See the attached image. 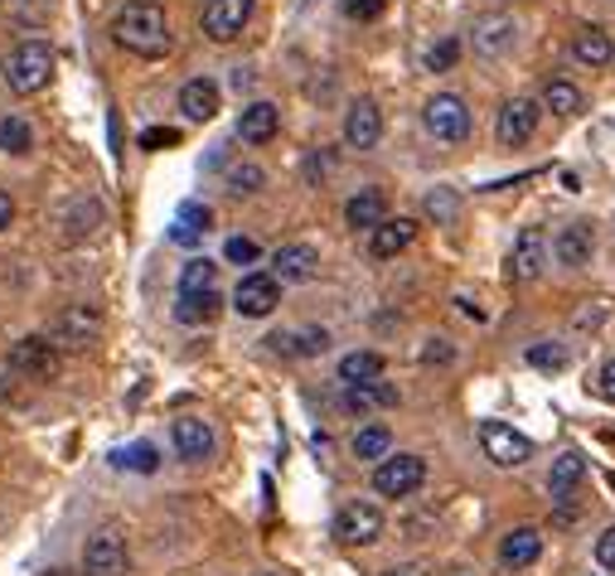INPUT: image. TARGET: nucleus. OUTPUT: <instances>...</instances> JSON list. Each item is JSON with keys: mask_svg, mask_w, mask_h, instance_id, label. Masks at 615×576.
I'll return each mask as SVG.
<instances>
[{"mask_svg": "<svg viewBox=\"0 0 615 576\" xmlns=\"http://www.w3.org/2000/svg\"><path fill=\"white\" fill-rule=\"evenodd\" d=\"M112 39L137 59H165L170 53V20L155 0H131L112 16Z\"/></svg>", "mask_w": 615, "mask_h": 576, "instance_id": "f257e3e1", "label": "nucleus"}, {"mask_svg": "<svg viewBox=\"0 0 615 576\" xmlns=\"http://www.w3.org/2000/svg\"><path fill=\"white\" fill-rule=\"evenodd\" d=\"M49 73H53V49L44 39H24V44L10 49L6 59V83L10 92H20V98H34L39 88H49Z\"/></svg>", "mask_w": 615, "mask_h": 576, "instance_id": "f03ea898", "label": "nucleus"}, {"mask_svg": "<svg viewBox=\"0 0 615 576\" xmlns=\"http://www.w3.org/2000/svg\"><path fill=\"white\" fill-rule=\"evenodd\" d=\"M422 127L432 131L436 141L456 145L471 137V107H465V98H456V92H436V98L422 107Z\"/></svg>", "mask_w": 615, "mask_h": 576, "instance_id": "7ed1b4c3", "label": "nucleus"}, {"mask_svg": "<svg viewBox=\"0 0 615 576\" xmlns=\"http://www.w3.org/2000/svg\"><path fill=\"white\" fill-rule=\"evenodd\" d=\"M422 485H426L422 455H387V461H379V471H373V489H379L383 499H407V494H417Z\"/></svg>", "mask_w": 615, "mask_h": 576, "instance_id": "20e7f679", "label": "nucleus"}, {"mask_svg": "<svg viewBox=\"0 0 615 576\" xmlns=\"http://www.w3.org/2000/svg\"><path fill=\"white\" fill-rule=\"evenodd\" d=\"M480 446H485V455L494 465H504V471L533 461V441L524 432H514L510 422H480Z\"/></svg>", "mask_w": 615, "mask_h": 576, "instance_id": "39448f33", "label": "nucleus"}, {"mask_svg": "<svg viewBox=\"0 0 615 576\" xmlns=\"http://www.w3.org/2000/svg\"><path fill=\"white\" fill-rule=\"evenodd\" d=\"M334 538L350 543V547H373V543L383 538V514H379V504H364V499L344 504L340 514H334Z\"/></svg>", "mask_w": 615, "mask_h": 576, "instance_id": "423d86ee", "label": "nucleus"}, {"mask_svg": "<svg viewBox=\"0 0 615 576\" xmlns=\"http://www.w3.org/2000/svg\"><path fill=\"white\" fill-rule=\"evenodd\" d=\"M276 305H282V281H276L272 272H248L243 281H238V291H233V311L238 315L262 320V315H272Z\"/></svg>", "mask_w": 615, "mask_h": 576, "instance_id": "0eeeda50", "label": "nucleus"}, {"mask_svg": "<svg viewBox=\"0 0 615 576\" xmlns=\"http://www.w3.org/2000/svg\"><path fill=\"white\" fill-rule=\"evenodd\" d=\"M252 6H258V0H204V34L213 44H233V39L248 30Z\"/></svg>", "mask_w": 615, "mask_h": 576, "instance_id": "6e6552de", "label": "nucleus"}, {"mask_svg": "<svg viewBox=\"0 0 615 576\" xmlns=\"http://www.w3.org/2000/svg\"><path fill=\"white\" fill-rule=\"evenodd\" d=\"M533 131H538V102L533 98H510L494 117V137L500 145H528Z\"/></svg>", "mask_w": 615, "mask_h": 576, "instance_id": "1a4fd4ad", "label": "nucleus"}, {"mask_svg": "<svg viewBox=\"0 0 615 576\" xmlns=\"http://www.w3.org/2000/svg\"><path fill=\"white\" fill-rule=\"evenodd\" d=\"M98 330H102L98 305H69V311L53 320V344L59 350H88L98 340Z\"/></svg>", "mask_w": 615, "mask_h": 576, "instance_id": "9d476101", "label": "nucleus"}, {"mask_svg": "<svg viewBox=\"0 0 615 576\" xmlns=\"http://www.w3.org/2000/svg\"><path fill=\"white\" fill-rule=\"evenodd\" d=\"M53 368H59V350L44 340V334H30V340H20L16 350H10V373H24V378H53Z\"/></svg>", "mask_w": 615, "mask_h": 576, "instance_id": "9b49d317", "label": "nucleus"}, {"mask_svg": "<svg viewBox=\"0 0 615 576\" xmlns=\"http://www.w3.org/2000/svg\"><path fill=\"white\" fill-rule=\"evenodd\" d=\"M471 44L480 59H504L514 44H518V24L514 16H480L475 30H471Z\"/></svg>", "mask_w": 615, "mask_h": 576, "instance_id": "f8f14e48", "label": "nucleus"}, {"mask_svg": "<svg viewBox=\"0 0 615 576\" xmlns=\"http://www.w3.org/2000/svg\"><path fill=\"white\" fill-rule=\"evenodd\" d=\"M383 137V112H379V102H369V98H359L350 112H344V145L350 151H373Z\"/></svg>", "mask_w": 615, "mask_h": 576, "instance_id": "ddd939ff", "label": "nucleus"}, {"mask_svg": "<svg viewBox=\"0 0 615 576\" xmlns=\"http://www.w3.org/2000/svg\"><path fill=\"white\" fill-rule=\"evenodd\" d=\"M83 576H127V543L117 533H98L83 547Z\"/></svg>", "mask_w": 615, "mask_h": 576, "instance_id": "4468645a", "label": "nucleus"}, {"mask_svg": "<svg viewBox=\"0 0 615 576\" xmlns=\"http://www.w3.org/2000/svg\"><path fill=\"white\" fill-rule=\"evenodd\" d=\"M315 272H320V252L311 243L276 247V257H272V276L276 281H286V286H301V281H311Z\"/></svg>", "mask_w": 615, "mask_h": 576, "instance_id": "2eb2a0df", "label": "nucleus"}, {"mask_svg": "<svg viewBox=\"0 0 615 576\" xmlns=\"http://www.w3.org/2000/svg\"><path fill=\"white\" fill-rule=\"evenodd\" d=\"M592 252H596L592 223H567L563 233L553 238V257H557V266H586V262H592Z\"/></svg>", "mask_w": 615, "mask_h": 576, "instance_id": "dca6fc26", "label": "nucleus"}, {"mask_svg": "<svg viewBox=\"0 0 615 576\" xmlns=\"http://www.w3.org/2000/svg\"><path fill=\"white\" fill-rule=\"evenodd\" d=\"M543 252H547V238H543V228H524L518 233V243L510 252V276L514 281H533L543 272Z\"/></svg>", "mask_w": 615, "mask_h": 576, "instance_id": "f3484780", "label": "nucleus"}, {"mask_svg": "<svg viewBox=\"0 0 615 576\" xmlns=\"http://www.w3.org/2000/svg\"><path fill=\"white\" fill-rule=\"evenodd\" d=\"M175 451H180V461L204 465L209 455H213V432H209V422H204V417H180V422H175Z\"/></svg>", "mask_w": 615, "mask_h": 576, "instance_id": "a211bd4d", "label": "nucleus"}, {"mask_svg": "<svg viewBox=\"0 0 615 576\" xmlns=\"http://www.w3.org/2000/svg\"><path fill=\"white\" fill-rule=\"evenodd\" d=\"M538 557H543V533L538 528H510V533H504V543H500V562H504V567L524 572Z\"/></svg>", "mask_w": 615, "mask_h": 576, "instance_id": "6ab92c4d", "label": "nucleus"}, {"mask_svg": "<svg viewBox=\"0 0 615 576\" xmlns=\"http://www.w3.org/2000/svg\"><path fill=\"white\" fill-rule=\"evenodd\" d=\"M276 131H282V112H276L272 102H252V107H243V117H238V137L248 145H266Z\"/></svg>", "mask_w": 615, "mask_h": 576, "instance_id": "aec40b11", "label": "nucleus"}, {"mask_svg": "<svg viewBox=\"0 0 615 576\" xmlns=\"http://www.w3.org/2000/svg\"><path fill=\"white\" fill-rule=\"evenodd\" d=\"M180 112L190 117V122H213V117H219V83H213V78H190V83L180 88Z\"/></svg>", "mask_w": 615, "mask_h": 576, "instance_id": "412c9836", "label": "nucleus"}, {"mask_svg": "<svg viewBox=\"0 0 615 576\" xmlns=\"http://www.w3.org/2000/svg\"><path fill=\"white\" fill-rule=\"evenodd\" d=\"M572 59L586 63V69H606V63L615 59L611 34L601 30V24H586V30H577V34H572Z\"/></svg>", "mask_w": 615, "mask_h": 576, "instance_id": "4be33fe9", "label": "nucleus"}, {"mask_svg": "<svg viewBox=\"0 0 615 576\" xmlns=\"http://www.w3.org/2000/svg\"><path fill=\"white\" fill-rule=\"evenodd\" d=\"M344 223L373 233L379 223H387V194H383V190H359L350 204H344Z\"/></svg>", "mask_w": 615, "mask_h": 576, "instance_id": "5701e85b", "label": "nucleus"}, {"mask_svg": "<svg viewBox=\"0 0 615 576\" xmlns=\"http://www.w3.org/2000/svg\"><path fill=\"white\" fill-rule=\"evenodd\" d=\"M412 238H417V223H412V219H387V223L373 228L369 252H373V257H397L403 247H412Z\"/></svg>", "mask_w": 615, "mask_h": 576, "instance_id": "b1692460", "label": "nucleus"}, {"mask_svg": "<svg viewBox=\"0 0 615 576\" xmlns=\"http://www.w3.org/2000/svg\"><path fill=\"white\" fill-rule=\"evenodd\" d=\"M98 228H102V204L92 194H78L69 204V213H63V233H69L73 243H83V238L98 233Z\"/></svg>", "mask_w": 615, "mask_h": 576, "instance_id": "393cba45", "label": "nucleus"}, {"mask_svg": "<svg viewBox=\"0 0 615 576\" xmlns=\"http://www.w3.org/2000/svg\"><path fill=\"white\" fill-rule=\"evenodd\" d=\"M383 378V354L373 350H354L340 358V383L344 387H364V383H379Z\"/></svg>", "mask_w": 615, "mask_h": 576, "instance_id": "a878e982", "label": "nucleus"}, {"mask_svg": "<svg viewBox=\"0 0 615 576\" xmlns=\"http://www.w3.org/2000/svg\"><path fill=\"white\" fill-rule=\"evenodd\" d=\"M582 475H586L582 451H563V455H557L553 471H547V489H553V499H567V494L582 485Z\"/></svg>", "mask_w": 615, "mask_h": 576, "instance_id": "bb28decb", "label": "nucleus"}, {"mask_svg": "<svg viewBox=\"0 0 615 576\" xmlns=\"http://www.w3.org/2000/svg\"><path fill=\"white\" fill-rule=\"evenodd\" d=\"M543 107H547V112H557V117H577L582 107H586V98H582L577 83H567V78H547Z\"/></svg>", "mask_w": 615, "mask_h": 576, "instance_id": "cd10ccee", "label": "nucleus"}, {"mask_svg": "<svg viewBox=\"0 0 615 576\" xmlns=\"http://www.w3.org/2000/svg\"><path fill=\"white\" fill-rule=\"evenodd\" d=\"M354 455H359V461H387V455H393V432H387L383 422L359 426V432H354Z\"/></svg>", "mask_w": 615, "mask_h": 576, "instance_id": "c85d7f7f", "label": "nucleus"}, {"mask_svg": "<svg viewBox=\"0 0 615 576\" xmlns=\"http://www.w3.org/2000/svg\"><path fill=\"white\" fill-rule=\"evenodd\" d=\"M213 281H219V266L209 257H190L180 266V296H199V291H213Z\"/></svg>", "mask_w": 615, "mask_h": 576, "instance_id": "c756f323", "label": "nucleus"}, {"mask_svg": "<svg viewBox=\"0 0 615 576\" xmlns=\"http://www.w3.org/2000/svg\"><path fill=\"white\" fill-rule=\"evenodd\" d=\"M393 402H397V387H387V383H364V387H350V393H344V407H350V412L393 407Z\"/></svg>", "mask_w": 615, "mask_h": 576, "instance_id": "7c9ffc66", "label": "nucleus"}, {"mask_svg": "<svg viewBox=\"0 0 615 576\" xmlns=\"http://www.w3.org/2000/svg\"><path fill=\"white\" fill-rule=\"evenodd\" d=\"M219 291H199V296H180V305H175V315L184 320V325H204V320H213L219 315Z\"/></svg>", "mask_w": 615, "mask_h": 576, "instance_id": "2f4dec72", "label": "nucleus"}, {"mask_svg": "<svg viewBox=\"0 0 615 576\" xmlns=\"http://www.w3.org/2000/svg\"><path fill=\"white\" fill-rule=\"evenodd\" d=\"M0 151H10V155H30L34 151V131L24 117H6L0 122Z\"/></svg>", "mask_w": 615, "mask_h": 576, "instance_id": "473e14b6", "label": "nucleus"}, {"mask_svg": "<svg viewBox=\"0 0 615 576\" xmlns=\"http://www.w3.org/2000/svg\"><path fill=\"white\" fill-rule=\"evenodd\" d=\"M262 184H266V175H262V165H252V160H243V165H233L229 170V194H262Z\"/></svg>", "mask_w": 615, "mask_h": 576, "instance_id": "72a5a7b5", "label": "nucleus"}, {"mask_svg": "<svg viewBox=\"0 0 615 576\" xmlns=\"http://www.w3.org/2000/svg\"><path fill=\"white\" fill-rule=\"evenodd\" d=\"M117 465H122V471H137V475H151L160 465V455H155L151 441H137V446H127L122 455H117Z\"/></svg>", "mask_w": 615, "mask_h": 576, "instance_id": "f704fd0d", "label": "nucleus"}, {"mask_svg": "<svg viewBox=\"0 0 615 576\" xmlns=\"http://www.w3.org/2000/svg\"><path fill=\"white\" fill-rule=\"evenodd\" d=\"M10 6V16H16L24 30H39L49 16H53V0H6Z\"/></svg>", "mask_w": 615, "mask_h": 576, "instance_id": "c9c22d12", "label": "nucleus"}, {"mask_svg": "<svg viewBox=\"0 0 615 576\" xmlns=\"http://www.w3.org/2000/svg\"><path fill=\"white\" fill-rule=\"evenodd\" d=\"M524 358H528L533 368H543V373H557V368L567 364V350H563V344H553V340H543V344H528Z\"/></svg>", "mask_w": 615, "mask_h": 576, "instance_id": "e433bc0d", "label": "nucleus"}, {"mask_svg": "<svg viewBox=\"0 0 615 576\" xmlns=\"http://www.w3.org/2000/svg\"><path fill=\"white\" fill-rule=\"evenodd\" d=\"M426 213H432L436 223H456V213H461L456 190H432L426 194Z\"/></svg>", "mask_w": 615, "mask_h": 576, "instance_id": "4c0bfd02", "label": "nucleus"}, {"mask_svg": "<svg viewBox=\"0 0 615 576\" xmlns=\"http://www.w3.org/2000/svg\"><path fill=\"white\" fill-rule=\"evenodd\" d=\"M456 59H461V39H441V44L426 53V69H432V73H446V69H456Z\"/></svg>", "mask_w": 615, "mask_h": 576, "instance_id": "58836bf2", "label": "nucleus"}, {"mask_svg": "<svg viewBox=\"0 0 615 576\" xmlns=\"http://www.w3.org/2000/svg\"><path fill=\"white\" fill-rule=\"evenodd\" d=\"M223 257L238 262V266H252V262L262 257V252H258V243H252V238H229V243H223Z\"/></svg>", "mask_w": 615, "mask_h": 576, "instance_id": "ea45409f", "label": "nucleus"}, {"mask_svg": "<svg viewBox=\"0 0 615 576\" xmlns=\"http://www.w3.org/2000/svg\"><path fill=\"white\" fill-rule=\"evenodd\" d=\"M141 145L145 151H165V145H180V131L175 127H151V131H141Z\"/></svg>", "mask_w": 615, "mask_h": 576, "instance_id": "a19ab883", "label": "nucleus"}, {"mask_svg": "<svg viewBox=\"0 0 615 576\" xmlns=\"http://www.w3.org/2000/svg\"><path fill=\"white\" fill-rule=\"evenodd\" d=\"M387 10V0H344V16L350 20H379Z\"/></svg>", "mask_w": 615, "mask_h": 576, "instance_id": "79ce46f5", "label": "nucleus"}, {"mask_svg": "<svg viewBox=\"0 0 615 576\" xmlns=\"http://www.w3.org/2000/svg\"><path fill=\"white\" fill-rule=\"evenodd\" d=\"M180 223H184V228H194V233L204 238V233H209V223H213V213H209L204 204H184V209H180Z\"/></svg>", "mask_w": 615, "mask_h": 576, "instance_id": "37998d69", "label": "nucleus"}, {"mask_svg": "<svg viewBox=\"0 0 615 576\" xmlns=\"http://www.w3.org/2000/svg\"><path fill=\"white\" fill-rule=\"evenodd\" d=\"M596 562H601V567H606V572H615V524H611V528L596 538Z\"/></svg>", "mask_w": 615, "mask_h": 576, "instance_id": "c03bdc74", "label": "nucleus"}, {"mask_svg": "<svg viewBox=\"0 0 615 576\" xmlns=\"http://www.w3.org/2000/svg\"><path fill=\"white\" fill-rule=\"evenodd\" d=\"M325 350H330L325 330H301V354H325Z\"/></svg>", "mask_w": 615, "mask_h": 576, "instance_id": "a18cd8bd", "label": "nucleus"}, {"mask_svg": "<svg viewBox=\"0 0 615 576\" xmlns=\"http://www.w3.org/2000/svg\"><path fill=\"white\" fill-rule=\"evenodd\" d=\"M451 358H456V350H451L446 340H432V344L422 350V364H451Z\"/></svg>", "mask_w": 615, "mask_h": 576, "instance_id": "49530a36", "label": "nucleus"}, {"mask_svg": "<svg viewBox=\"0 0 615 576\" xmlns=\"http://www.w3.org/2000/svg\"><path fill=\"white\" fill-rule=\"evenodd\" d=\"M596 393L606 397V402H615V358H611L606 368H601V378H596Z\"/></svg>", "mask_w": 615, "mask_h": 576, "instance_id": "de8ad7c7", "label": "nucleus"}, {"mask_svg": "<svg viewBox=\"0 0 615 576\" xmlns=\"http://www.w3.org/2000/svg\"><path fill=\"white\" fill-rule=\"evenodd\" d=\"M10 223H16V199H10L6 190H0V233H6Z\"/></svg>", "mask_w": 615, "mask_h": 576, "instance_id": "09e8293b", "label": "nucleus"}, {"mask_svg": "<svg viewBox=\"0 0 615 576\" xmlns=\"http://www.w3.org/2000/svg\"><path fill=\"white\" fill-rule=\"evenodd\" d=\"M170 238H175L180 247H194L199 243V233H194V228H184V223H175V233H170Z\"/></svg>", "mask_w": 615, "mask_h": 576, "instance_id": "8fccbe9b", "label": "nucleus"}, {"mask_svg": "<svg viewBox=\"0 0 615 576\" xmlns=\"http://www.w3.org/2000/svg\"><path fill=\"white\" fill-rule=\"evenodd\" d=\"M233 88H238V92L252 88V73H248V69H238V73H233Z\"/></svg>", "mask_w": 615, "mask_h": 576, "instance_id": "3c124183", "label": "nucleus"}, {"mask_svg": "<svg viewBox=\"0 0 615 576\" xmlns=\"http://www.w3.org/2000/svg\"><path fill=\"white\" fill-rule=\"evenodd\" d=\"M383 576H417V572H412V567H393V572H383Z\"/></svg>", "mask_w": 615, "mask_h": 576, "instance_id": "603ef678", "label": "nucleus"}, {"mask_svg": "<svg viewBox=\"0 0 615 576\" xmlns=\"http://www.w3.org/2000/svg\"><path fill=\"white\" fill-rule=\"evenodd\" d=\"M44 576H73V572H44Z\"/></svg>", "mask_w": 615, "mask_h": 576, "instance_id": "864d4df0", "label": "nucleus"}, {"mask_svg": "<svg viewBox=\"0 0 615 576\" xmlns=\"http://www.w3.org/2000/svg\"><path fill=\"white\" fill-rule=\"evenodd\" d=\"M258 576H282V572H258Z\"/></svg>", "mask_w": 615, "mask_h": 576, "instance_id": "5fc2aeb1", "label": "nucleus"}]
</instances>
